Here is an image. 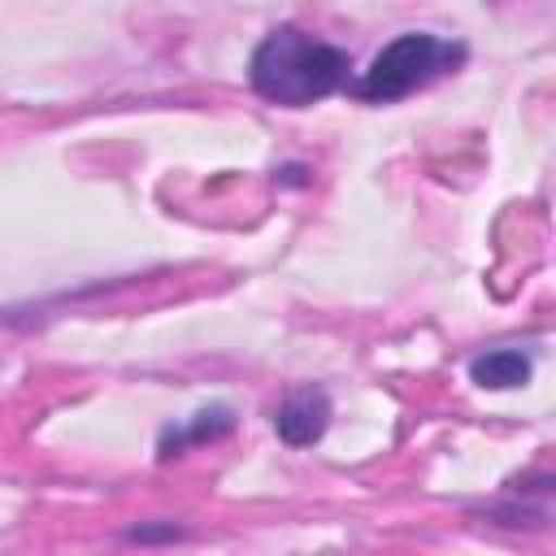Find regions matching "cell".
<instances>
[{
  "label": "cell",
  "mask_w": 556,
  "mask_h": 556,
  "mask_svg": "<svg viewBox=\"0 0 556 556\" xmlns=\"http://www.w3.org/2000/svg\"><path fill=\"white\" fill-rule=\"evenodd\" d=\"M348 70H352V61H348L343 48H334L326 39H313L300 26H274L252 48L248 83L269 104L304 109V104H317V100L334 96L348 83Z\"/></svg>",
  "instance_id": "cell-1"
},
{
  "label": "cell",
  "mask_w": 556,
  "mask_h": 556,
  "mask_svg": "<svg viewBox=\"0 0 556 556\" xmlns=\"http://www.w3.org/2000/svg\"><path fill=\"white\" fill-rule=\"evenodd\" d=\"M326 426H330V395H326L321 387H300V391H291V395L278 404V413H274V430H278V439H282L287 447H308V443H317V439L326 434Z\"/></svg>",
  "instance_id": "cell-3"
},
{
  "label": "cell",
  "mask_w": 556,
  "mask_h": 556,
  "mask_svg": "<svg viewBox=\"0 0 556 556\" xmlns=\"http://www.w3.org/2000/svg\"><path fill=\"white\" fill-rule=\"evenodd\" d=\"M530 356L517 352V348H495V352H482L469 361V378L486 391H508V387H521L530 382Z\"/></svg>",
  "instance_id": "cell-4"
},
{
  "label": "cell",
  "mask_w": 556,
  "mask_h": 556,
  "mask_svg": "<svg viewBox=\"0 0 556 556\" xmlns=\"http://www.w3.org/2000/svg\"><path fill=\"white\" fill-rule=\"evenodd\" d=\"M126 539H135V543H161V539H182V530L169 521V526H135Z\"/></svg>",
  "instance_id": "cell-6"
},
{
  "label": "cell",
  "mask_w": 556,
  "mask_h": 556,
  "mask_svg": "<svg viewBox=\"0 0 556 556\" xmlns=\"http://www.w3.org/2000/svg\"><path fill=\"white\" fill-rule=\"evenodd\" d=\"M235 430V413L226 408V404H213V408H200L195 413V421L191 426H182V430H165L161 434V460H169V456H178L187 443H213V439H226Z\"/></svg>",
  "instance_id": "cell-5"
},
{
  "label": "cell",
  "mask_w": 556,
  "mask_h": 556,
  "mask_svg": "<svg viewBox=\"0 0 556 556\" xmlns=\"http://www.w3.org/2000/svg\"><path fill=\"white\" fill-rule=\"evenodd\" d=\"M465 61V43H452V39H439L430 30H404L395 35L374 61L369 70L356 78V100L365 104H395L421 87H430L434 78L452 74L456 65Z\"/></svg>",
  "instance_id": "cell-2"
}]
</instances>
